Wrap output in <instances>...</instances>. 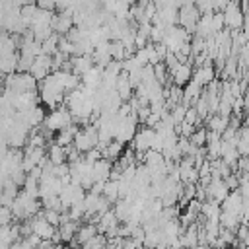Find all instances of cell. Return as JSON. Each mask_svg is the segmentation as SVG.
Masks as SVG:
<instances>
[{
    "mask_svg": "<svg viewBox=\"0 0 249 249\" xmlns=\"http://www.w3.org/2000/svg\"><path fill=\"white\" fill-rule=\"evenodd\" d=\"M97 144V128L93 124H84V128H78L72 140V146L82 154L88 152L91 148H95Z\"/></svg>",
    "mask_w": 249,
    "mask_h": 249,
    "instance_id": "3957f363",
    "label": "cell"
},
{
    "mask_svg": "<svg viewBox=\"0 0 249 249\" xmlns=\"http://www.w3.org/2000/svg\"><path fill=\"white\" fill-rule=\"evenodd\" d=\"M4 89H10L14 93H25V91H35L37 89V80L29 72H14L6 78Z\"/></svg>",
    "mask_w": 249,
    "mask_h": 249,
    "instance_id": "7a4b0ae2",
    "label": "cell"
},
{
    "mask_svg": "<svg viewBox=\"0 0 249 249\" xmlns=\"http://www.w3.org/2000/svg\"><path fill=\"white\" fill-rule=\"evenodd\" d=\"M41 124L49 132H58V130L74 124V121H72V115H70V111L66 107H54L49 115H45Z\"/></svg>",
    "mask_w": 249,
    "mask_h": 249,
    "instance_id": "6da1fadb",
    "label": "cell"
},
{
    "mask_svg": "<svg viewBox=\"0 0 249 249\" xmlns=\"http://www.w3.org/2000/svg\"><path fill=\"white\" fill-rule=\"evenodd\" d=\"M33 58H35V56L19 54V56H18V72H29V66H31Z\"/></svg>",
    "mask_w": 249,
    "mask_h": 249,
    "instance_id": "4dcf8cb0",
    "label": "cell"
},
{
    "mask_svg": "<svg viewBox=\"0 0 249 249\" xmlns=\"http://www.w3.org/2000/svg\"><path fill=\"white\" fill-rule=\"evenodd\" d=\"M101 195L113 204L117 198H119V191H117V181H113V179H107L105 183H103V187H101Z\"/></svg>",
    "mask_w": 249,
    "mask_h": 249,
    "instance_id": "484cf974",
    "label": "cell"
},
{
    "mask_svg": "<svg viewBox=\"0 0 249 249\" xmlns=\"http://www.w3.org/2000/svg\"><path fill=\"white\" fill-rule=\"evenodd\" d=\"M198 18H200V12L195 4H183V6L177 8V23H179V27H183L189 33L195 31V25H196Z\"/></svg>",
    "mask_w": 249,
    "mask_h": 249,
    "instance_id": "8992f818",
    "label": "cell"
},
{
    "mask_svg": "<svg viewBox=\"0 0 249 249\" xmlns=\"http://www.w3.org/2000/svg\"><path fill=\"white\" fill-rule=\"evenodd\" d=\"M35 4L39 10H49V12H54V8H56L54 0H35Z\"/></svg>",
    "mask_w": 249,
    "mask_h": 249,
    "instance_id": "e575fe53",
    "label": "cell"
},
{
    "mask_svg": "<svg viewBox=\"0 0 249 249\" xmlns=\"http://www.w3.org/2000/svg\"><path fill=\"white\" fill-rule=\"evenodd\" d=\"M27 224H29V230H31V233L33 235H37L39 239H51L53 235H54V231H56V228L54 226H51L39 212L35 214V216H31V218H27Z\"/></svg>",
    "mask_w": 249,
    "mask_h": 249,
    "instance_id": "ba28073f",
    "label": "cell"
},
{
    "mask_svg": "<svg viewBox=\"0 0 249 249\" xmlns=\"http://www.w3.org/2000/svg\"><path fill=\"white\" fill-rule=\"evenodd\" d=\"M210 249H214V247H210Z\"/></svg>",
    "mask_w": 249,
    "mask_h": 249,
    "instance_id": "74e56055",
    "label": "cell"
},
{
    "mask_svg": "<svg viewBox=\"0 0 249 249\" xmlns=\"http://www.w3.org/2000/svg\"><path fill=\"white\" fill-rule=\"evenodd\" d=\"M185 123H189V124H193V126H198L202 121L198 119V115H196V111L193 109V107H187V111H185V119H183Z\"/></svg>",
    "mask_w": 249,
    "mask_h": 249,
    "instance_id": "1f68e13d",
    "label": "cell"
},
{
    "mask_svg": "<svg viewBox=\"0 0 249 249\" xmlns=\"http://www.w3.org/2000/svg\"><path fill=\"white\" fill-rule=\"evenodd\" d=\"M189 142H191L193 146L202 148V146H204V142H206V130H204V128H195V130H193V134L189 136Z\"/></svg>",
    "mask_w": 249,
    "mask_h": 249,
    "instance_id": "f1b7e54d",
    "label": "cell"
},
{
    "mask_svg": "<svg viewBox=\"0 0 249 249\" xmlns=\"http://www.w3.org/2000/svg\"><path fill=\"white\" fill-rule=\"evenodd\" d=\"M136 117L134 115H128V117H121L117 121V126H115V132H113V140L121 142V144H126L132 140L134 132H136Z\"/></svg>",
    "mask_w": 249,
    "mask_h": 249,
    "instance_id": "5b68a950",
    "label": "cell"
},
{
    "mask_svg": "<svg viewBox=\"0 0 249 249\" xmlns=\"http://www.w3.org/2000/svg\"><path fill=\"white\" fill-rule=\"evenodd\" d=\"M222 208H220V202L212 200V198H206L200 202V218L202 220H216L218 222V216H220Z\"/></svg>",
    "mask_w": 249,
    "mask_h": 249,
    "instance_id": "2e32d148",
    "label": "cell"
},
{
    "mask_svg": "<svg viewBox=\"0 0 249 249\" xmlns=\"http://www.w3.org/2000/svg\"><path fill=\"white\" fill-rule=\"evenodd\" d=\"M84 196H86V191L78 183H72V181L66 183V185H62V189L58 193V200H60V204H62L64 210H68V206H72L76 202H82Z\"/></svg>",
    "mask_w": 249,
    "mask_h": 249,
    "instance_id": "52a82bcc",
    "label": "cell"
},
{
    "mask_svg": "<svg viewBox=\"0 0 249 249\" xmlns=\"http://www.w3.org/2000/svg\"><path fill=\"white\" fill-rule=\"evenodd\" d=\"M167 72H169L171 84H173V86H179V88H183V86L191 80V76H193V68H191L189 62H177V64H175L173 68H169Z\"/></svg>",
    "mask_w": 249,
    "mask_h": 249,
    "instance_id": "30bf717a",
    "label": "cell"
},
{
    "mask_svg": "<svg viewBox=\"0 0 249 249\" xmlns=\"http://www.w3.org/2000/svg\"><path fill=\"white\" fill-rule=\"evenodd\" d=\"M115 91H117V95H119L123 101H128V99L132 97L134 88L130 86V82H128V78H126V72H121V74H119V78H117V82H115Z\"/></svg>",
    "mask_w": 249,
    "mask_h": 249,
    "instance_id": "e0dca14e",
    "label": "cell"
},
{
    "mask_svg": "<svg viewBox=\"0 0 249 249\" xmlns=\"http://www.w3.org/2000/svg\"><path fill=\"white\" fill-rule=\"evenodd\" d=\"M18 70V54L16 53H10V54H4L0 56V74H14Z\"/></svg>",
    "mask_w": 249,
    "mask_h": 249,
    "instance_id": "7402d4cb",
    "label": "cell"
},
{
    "mask_svg": "<svg viewBox=\"0 0 249 249\" xmlns=\"http://www.w3.org/2000/svg\"><path fill=\"white\" fill-rule=\"evenodd\" d=\"M185 111H187V107H185V105H181V103L173 105V107H171V113H169L171 121H173L175 124H179V123L185 119Z\"/></svg>",
    "mask_w": 249,
    "mask_h": 249,
    "instance_id": "f546056e",
    "label": "cell"
},
{
    "mask_svg": "<svg viewBox=\"0 0 249 249\" xmlns=\"http://www.w3.org/2000/svg\"><path fill=\"white\" fill-rule=\"evenodd\" d=\"M72 25H74L72 23V10H62L60 14L53 16V19H51V29L56 35H66Z\"/></svg>",
    "mask_w": 249,
    "mask_h": 249,
    "instance_id": "5bb4252c",
    "label": "cell"
},
{
    "mask_svg": "<svg viewBox=\"0 0 249 249\" xmlns=\"http://www.w3.org/2000/svg\"><path fill=\"white\" fill-rule=\"evenodd\" d=\"M191 80L196 82L200 88H204L206 84H210L212 80H216V70H214V66L210 64V58H206L200 66H196V70L193 72Z\"/></svg>",
    "mask_w": 249,
    "mask_h": 249,
    "instance_id": "4fadbf2b",
    "label": "cell"
},
{
    "mask_svg": "<svg viewBox=\"0 0 249 249\" xmlns=\"http://www.w3.org/2000/svg\"><path fill=\"white\" fill-rule=\"evenodd\" d=\"M82 249H105L107 247V237L103 233H95L93 237H89L86 243L80 245Z\"/></svg>",
    "mask_w": 249,
    "mask_h": 249,
    "instance_id": "4316f807",
    "label": "cell"
},
{
    "mask_svg": "<svg viewBox=\"0 0 249 249\" xmlns=\"http://www.w3.org/2000/svg\"><path fill=\"white\" fill-rule=\"evenodd\" d=\"M41 216H43L51 226H54V228H58V224H60V220H62V212H60V210H51V208H45Z\"/></svg>",
    "mask_w": 249,
    "mask_h": 249,
    "instance_id": "83f0119b",
    "label": "cell"
},
{
    "mask_svg": "<svg viewBox=\"0 0 249 249\" xmlns=\"http://www.w3.org/2000/svg\"><path fill=\"white\" fill-rule=\"evenodd\" d=\"M97 233V228H95V224H91V222H88V224H82V226H78V230H76V235H74V239L70 241V245H82V243H86L89 237H93Z\"/></svg>",
    "mask_w": 249,
    "mask_h": 249,
    "instance_id": "ac0fdd59",
    "label": "cell"
},
{
    "mask_svg": "<svg viewBox=\"0 0 249 249\" xmlns=\"http://www.w3.org/2000/svg\"><path fill=\"white\" fill-rule=\"evenodd\" d=\"M111 165L113 161L105 160V158H99L91 163V177H93V183H105L109 179V173H111Z\"/></svg>",
    "mask_w": 249,
    "mask_h": 249,
    "instance_id": "9a60e30c",
    "label": "cell"
},
{
    "mask_svg": "<svg viewBox=\"0 0 249 249\" xmlns=\"http://www.w3.org/2000/svg\"><path fill=\"white\" fill-rule=\"evenodd\" d=\"M76 130H78V126H76V124H70V126H66V128L58 130V132L54 134V144H58V146H62V148L70 146V144H72V140H74Z\"/></svg>",
    "mask_w": 249,
    "mask_h": 249,
    "instance_id": "ffe728a7",
    "label": "cell"
},
{
    "mask_svg": "<svg viewBox=\"0 0 249 249\" xmlns=\"http://www.w3.org/2000/svg\"><path fill=\"white\" fill-rule=\"evenodd\" d=\"M222 18H224V27H228L230 31H235V29H241L243 27V10L239 6L237 0H230L224 10H222Z\"/></svg>",
    "mask_w": 249,
    "mask_h": 249,
    "instance_id": "277c9868",
    "label": "cell"
},
{
    "mask_svg": "<svg viewBox=\"0 0 249 249\" xmlns=\"http://www.w3.org/2000/svg\"><path fill=\"white\" fill-rule=\"evenodd\" d=\"M204 121H206V124H208V130L222 134V130L228 126L230 117H222V115H218V113H216V115H208Z\"/></svg>",
    "mask_w": 249,
    "mask_h": 249,
    "instance_id": "603a6c76",
    "label": "cell"
},
{
    "mask_svg": "<svg viewBox=\"0 0 249 249\" xmlns=\"http://www.w3.org/2000/svg\"><path fill=\"white\" fill-rule=\"evenodd\" d=\"M68 249H80V245H72V247H68Z\"/></svg>",
    "mask_w": 249,
    "mask_h": 249,
    "instance_id": "8d00e7d4",
    "label": "cell"
},
{
    "mask_svg": "<svg viewBox=\"0 0 249 249\" xmlns=\"http://www.w3.org/2000/svg\"><path fill=\"white\" fill-rule=\"evenodd\" d=\"M47 160H49L53 165L64 163V161H66V150H64L62 146H58V144L53 142V144L47 148Z\"/></svg>",
    "mask_w": 249,
    "mask_h": 249,
    "instance_id": "44dd1931",
    "label": "cell"
},
{
    "mask_svg": "<svg viewBox=\"0 0 249 249\" xmlns=\"http://www.w3.org/2000/svg\"><path fill=\"white\" fill-rule=\"evenodd\" d=\"M154 136H156V130H154L152 126H142L140 130L134 132V136H132V140H130V142H132V150L144 154L146 150L152 148Z\"/></svg>",
    "mask_w": 249,
    "mask_h": 249,
    "instance_id": "9c48e42d",
    "label": "cell"
},
{
    "mask_svg": "<svg viewBox=\"0 0 249 249\" xmlns=\"http://www.w3.org/2000/svg\"><path fill=\"white\" fill-rule=\"evenodd\" d=\"M218 224L222 226V228H228V230H233L235 231V228L239 226V216L237 214H233V212H220V216H218Z\"/></svg>",
    "mask_w": 249,
    "mask_h": 249,
    "instance_id": "d4e9b609",
    "label": "cell"
},
{
    "mask_svg": "<svg viewBox=\"0 0 249 249\" xmlns=\"http://www.w3.org/2000/svg\"><path fill=\"white\" fill-rule=\"evenodd\" d=\"M29 74L37 80V82H41L47 74H51V56L49 54H37L35 58H33V62H31V66H29Z\"/></svg>",
    "mask_w": 249,
    "mask_h": 249,
    "instance_id": "7c38bea8",
    "label": "cell"
},
{
    "mask_svg": "<svg viewBox=\"0 0 249 249\" xmlns=\"http://www.w3.org/2000/svg\"><path fill=\"white\" fill-rule=\"evenodd\" d=\"M12 220H14V216H12L10 206H0V226L12 224Z\"/></svg>",
    "mask_w": 249,
    "mask_h": 249,
    "instance_id": "836d02e7",
    "label": "cell"
},
{
    "mask_svg": "<svg viewBox=\"0 0 249 249\" xmlns=\"http://www.w3.org/2000/svg\"><path fill=\"white\" fill-rule=\"evenodd\" d=\"M76 230H78V222H74V220H66V222L58 224L56 233H58L60 243H70L76 235Z\"/></svg>",
    "mask_w": 249,
    "mask_h": 249,
    "instance_id": "d6986e66",
    "label": "cell"
},
{
    "mask_svg": "<svg viewBox=\"0 0 249 249\" xmlns=\"http://www.w3.org/2000/svg\"><path fill=\"white\" fill-rule=\"evenodd\" d=\"M224 29V18L222 12H212V33H218Z\"/></svg>",
    "mask_w": 249,
    "mask_h": 249,
    "instance_id": "d6a6232c",
    "label": "cell"
},
{
    "mask_svg": "<svg viewBox=\"0 0 249 249\" xmlns=\"http://www.w3.org/2000/svg\"><path fill=\"white\" fill-rule=\"evenodd\" d=\"M204 191H206V198H212V200H216V202H222V200L226 198V195L230 193V189L226 187L224 179L212 177V175H210V183L204 185ZM206 198H204V200H206Z\"/></svg>",
    "mask_w": 249,
    "mask_h": 249,
    "instance_id": "8fae6325",
    "label": "cell"
},
{
    "mask_svg": "<svg viewBox=\"0 0 249 249\" xmlns=\"http://www.w3.org/2000/svg\"><path fill=\"white\" fill-rule=\"evenodd\" d=\"M154 249H165V245H161V243H160V245H156Z\"/></svg>",
    "mask_w": 249,
    "mask_h": 249,
    "instance_id": "d590c367",
    "label": "cell"
},
{
    "mask_svg": "<svg viewBox=\"0 0 249 249\" xmlns=\"http://www.w3.org/2000/svg\"><path fill=\"white\" fill-rule=\"evenodd\" d=\"M123 146H124V144H121V142H117V140H111V142L101 150V158H105V160H109V161H115V160L123 154Z\"/></svg>",
    "mask_w": 249,
    "mask_h": 249,
    "instance_id": "cb8c5ba5",
    "label": "cell"
}]
</instances>
